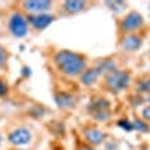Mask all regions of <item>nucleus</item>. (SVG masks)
<instances>
[{
	"mask_svg": "<svg viewBox=\"0 0 150 150\" xmlns=\"http://www.w3.org/2000/svg\"><path fill=\"white\" fill-rule=\"evenodd\" d=\"M54 71L65 78H80V75L89 68V59L86 54L68 48H57L50 56Z\"/></svg>",
	"mask_w": 150,
	"mask_h": 150,
	"instance_id": "nucleus-1",
	"label": "nucleus"
},
{
	"mask_svg": "<svg viewBox=\"0 0 150 150\" xmlns=\"http://www.w3.org/2000/svg\"><path fill=\"white\" fill-rule=\"evenodd\" d=\"M6 29H8L9 35L12 38H15V39H24V38H27L30 33L27 14H24L20 8L11 9L6 15Z\"/></svg>",
	"mask_w": 150,
	"mask_h": 150,
	"instance_id": "nucleus-2",
	"label": "nucleus"
},
{
	"mask_svg": "<svg viewBox=\"0 0 150 150\" xmlns=\"http://www.w3.org/2000/svg\"><path fill=\"white\" fill-rule=\"evenodd\" d=\"M132 84V74L131 71L126 69H116L114 72H111L102 78V87L104 90L119 95L125 90H128Z\"/></svg>",
	"mask_w": 150,
	"mask_h": 150,
	"instance_id": "nucleus-3",
	"label": "nucleus"
},
{
	"mask_svg": "<svg viewBox=\"0 0 150 150\" xmlns=\"http://www.w3.org/2000/svg\"><path fill=\"white\" fill-rule=\"evenodd\" d=\"M6 141L14 149H24L33 143V131L26 125H17L8 131Z\"/></svg>",
	"mask_w": 150,
	"mask_h": 150,
	"instance_id": "nucleus-4",
	"label": "nucleus"
},
{
	"mask_svg": "<svg viewBox=\"0 0 150 150\" xmlns=\"http://www.w3.org/2000/svg\"><path fill=\"white\" fill-rule=\"evenodd\" d=\"M92 2H86V0H65V2H57V12L56 15L60 17H74L83 14V12L89 11L92 8Z\"/></svg>",
	"mask_w": 150,
	"mask_h": 150,
	"instance_id": "nucleus-5",
	"label": "nucleus"
},
{
	"mask_svg": "<svg viewBox=\"0 0 150 150\" xmlns=\"http://www.w3.org/2000/svg\"><path fill=\"white\" fill-rule=\"evenodd\" d=\"M144 17L138 11H129L125 14L120 21H119V32L122 35H129V33H137L144 27Z\"/></svg>",
	"mask_w": 150,
	"mask_h": 150,
	"instance_id": "nucleus-6",
	"label": "nucleus"
},
{
	"mask_svg": "<svg viewBox=\"0 0 150 150\" xmlns=\"http://www.w3.org/2000/svg\"><path fill=\"white\" fill-rule=\"evenodd\" d=\"M53 101L60 111H74L78 105V96L66 89L53 90Z\"/></svg>",
	"mask_w": 150,
	"mask_h": 150,
	"instance_id": "nucleus-7",
	"label": "nucleus"
},
{
	"mask_svg": "<svg viewBox=\"0 0 150 150\" xmlns=\"http://www.w3.org/2000/svg\"><path fill=\"white\" fill-rule=\"evenodd\" d=\"M17 6L24 12V14H48L53 12V9L57 6V2L51 0H23L18 2Z\"/></svg>",
	"mask_w": 150,
	"mask_h": 150,
	"instance_id": "nucleus-8",
	"label": "nucleus"
},
{
	"mask_svg": "<svg viewBox=\"0 0 150 150\" xmlns=\"http://www.w3.org/2000/svg\"><path fill=\"white\" fill-rule=\"evenodd\" d=\"M57 20H59V17L54 14V12H48V14H29L27 15L30 30L35 32V33L44 32L45 29H48Z\"/></svg>",
	"mask_w": 150,
	"mask_h": 150,
	"instance_id": "nucleus-9",
	"label": "nucleus"
},
{
	"mask_svg": "<svg viewBox=\"0 0 150 150\" xmlns=\"http://www.w3.org/2000/svg\"><path fill=\"white\" fill-rule=\"evenodd\" d=\"M107 138H108V134L105 131H102L101 128H98V126H86L83 129L84 143L95 147V149L102 146L104 143H107Z\"/></svg>",
	"mask_w": 150,
	"mask_h": 150,
	"instance_id": "nucleus-10",
	"label": "nucleus"
},
{
	"mask_svg": "<svg viewBox=\"0 0 150 150\" xmlns=\"http://www.w3.org/2000/svg\"><path fill=\"white\" fill-rule=\"evenodd\" d=\"M143 36L138 33H129V35H122L120 38V48L123 50L125 53H135L143 47Z\"/></svg>",
	"mask_w": 150,
	"mask_h": 150,
	"instance_id": "nucleus-11",
	"label": "nucleus"
},
{
	"mask_svg": "<svg viewBox=\"0 0 150 150\" xmlns=\"http://www.w3.org/2000/svg\"><path fill=\"white\" fill-rule=\"evenodd\" d=\"M101 78H102V77H101V74L98 72V69H96L93 65H90L89 68H87V69L80 75L78 83H80L83 87L90 89V87H95V86L99 83V80H101Z\"/></svg>",
	"mask_w": 150,
	"mask_h": 150,
	"instance_id": "nucleus-12",
	"label": "nucleus"
},
{
	"mask_svg": "<svg viewBox=\"0 0 150 150\" xmlns=\"http://www.w3.org/2000/svg\"><path fill=\"white\" fill-rule=\"evenodd\" d=\"M102 110H111V102L105 96H93L86 105V112L89 116L96 111H102Z\"/></svg>",
	"mask_w": 150,
	"mask_h": 150,
	"instance_id": "nucleus-13",
	"label": "nucleus"
},
{
	"mask_svg": "<svg viewBox=\"0 0 150 150\" xmlns=\"http://www.w3.org/2000/svg\"><path fill=\"white\" fill-rule=\"evenodd\" d=\"M93 66L98 69V72L101 74L102 78L105 77V75H108V74H111V72H114L116 69H119V68H117V62L112 59V57H102V59H98L95 63H93Z\"/></svg>",
	"mask_w": 150,
	"mask_h": 150,
	"instance_id": "nucleus-14",
	"label": "nucleus"
},
{
	"mask_svg": "<svg viewBox=\"0 0 150 150\" xmlns=\"http://www.w3.org/2000/svg\"><path fill=\"white\" fill-rule=\"evenodd\" d=\"M48 128H50V132H51L56 138H62V137L66 135V128H65L63 122L51 120V122H50V125H48Z\"/></svg>",
	"mask_w": 150,
	"mask_h": 150,
	"instance_id": "nucleus-15",
	"label": "nucleus"
},
{
	"mask_svg": "<svg viewBox=\"0 0 150 150\" xmlns=\"http://www.w3.org/2000/svg\"><path fill=\"white\" fill-rule=\"evenodd\" d=\"M47 114H48V110L44 105L35 104V105H30V108H29V116L35 120H42V119H45Z\"/></svg>",
	"mask_w": 150,
	"mask_h": 150,
	"instance_id": "nucleus-16",
	"label": "nucleus"
},
{
	"mask_svg": "<svg viewBox=\"0 0 150 150\" xmlns=\"http://www.w3.org/2000/svg\"><path fill=\"white\" fill-rule=\"evenodd\" d=\"M135 93L143 96L150 95V77H144L135 83Z\"/></svg>",
	"mask_w": 150,
	"mask_h": 150,
	"instance_id": "nucleus-17",
	"label": "nucleus"
},
{
	"mask_svg": "<svg viewBox=\"0 0 150 150\" xmlns=\"http://www.w3.org/2000/svg\"><path fill=\"white\" fill-rule=\"evenodd\" d=\"M112 116V111L111 110H102V111H96L93 114H90V119L96 123H107Z\"/></svg>",
	"mask_w": 150,
	"mask_h": 150,
	"instance_id": "nucleus-18",
	"label": "nucleus"
},
{
	"mask_svg": "<svg viewBox=\"0 0 150 150\" xmlns=\"http://www.w3.org/2000/svg\"><path fill=\"white\" fill-rule=\"evenodd\" d=\"M132 126H134V131H138V132H143V134H147L150 132V126H149V123L140 117H137L132 120Z\"/></svg>",
	"mask_w": 150,
	"mask_h": 150,
	"instance_id": "nucleus-19",
	"label": "nucleus"
},
{
	"mask_svg": "<svg viewBox=\"0 0 150 150\" xmlns=\"http://www.w3.org/2000/svg\"><path fill=\"white\" fill-rule=\"evenodd\" d=\"M105 6L110 8L111 12H114V14H120V12H123L125 9L128 8V3L126 2H105Z\"/></svg>",
	"mask_w": 150,
	"mask_h": 150,
	"instance_id": "nucleus-20",
	"label": "nucleus"
},
{
	"mask_svg": "<svg viewBox=\"0 0 150 150\" xmlns=\"http://www.w3.org/2000/svg\"><path fill=\"white\" fill-rule=\"evenodd\" d=\"M8 62H9V51L5 45L0 44V72L8 68Z\"/></svg>",
	"mask_w": 150,
	"mask_h": 150,
	"instance_id": "nucleus-21",
	"label": "nucleus"
},
{
	"mask_svg": "<svg viewBox=\"0 0 150 150\" xmlns=\"http://www.w3.org/2000/svg\"><path fill=\"white\" fill-rule=\"evenodd\" d=\"M11 93V87H9V83L5 77L0 75V99H5L8 98Z\"/></svg>",
	"mask_w": 150,
	"mask_h": 150,
	"instance_id": "nucleus-22",
	"label": "nucleus"
},
{
	"mask_svg": "<svg viewBox=\"0 0 150 150\" xmlns=\"http://www.w3.org/2000/svg\"><path fill=\"white\" fill-rule=\"evenodd\" d=\"M117 126H119L120 129H123V131H126V132L134 131L132 120H129V119H126V117H122V119H119V120H117Z\"/></svg>",
	"mask_w": 150,
	"mask_h": 150,
	"instance_id": "nucleus-23",
	"label": "nucleus"
},
{
	"mask_svg": "<svg viewBox=\"0 0 150 150\" xmlns=\"http://www.w3.org/2000/svg\"><path fill=\"white\" fill-rule=\"evenodd\" d=\"M21 77L24 78V80H29L30 77H32V68L30 66H27V65H24L23 68H21Z\"/></svg>",
	"mask_w": 150,
	"mask_h": 150,
	"instance_id": "nucleus-24",
	"label": "nucleus"
},
{
	"mask_svg": "<svg viewBox=\"0 0 150 150\" xmlns=\"http://www.w3.org/2000/svg\"><path fill=\"white\" fill-rule=\"evenodd\" d=\"M141 119L146 120L147 123H150V105H147V107L143 108V111H141Z\"/></svg>",
	"mask_w": 150,
	"mask_h": 150,
	"instance_id": "nucleus-25",
	"label": "nucleus"
},
{
	"mask_svg": "<svg viewBox=\"0 0 150 150\" xmlns=\"http://www.w3.org/2000/svg\"><path fill=\"white\" fill-rule=\"evenodd\" d=\"M78 150H96V149L92 147V146H89V144H86V143H83V144L78 147Z\"/></svg>",
	"mask_w": 150,
	"mask_h": 150,
	"instance_id": "nucleus-26",
	"label": "nucleus"
},
{
	"mask_svg": "<svg viewBox=\"0 0 150 150\" xmlns=\"http://www.w3.org/2000/svg\"><path fill=\"white\" fill-rule=\"evenodd\" d=\"M3 143H5V138H3V134H2V131H0V147L3 146Z\"/></svg>",
	"mask_w": 150,
	"mask_h": 150,
	"instance_id": "nucleus-27",
	"label": "nucleus"
},
{
	"mask_svg": "<svg viewBox=\"0 0 150 150\" xmlns=\"http://www.w3.org/2000/svg\"><path fill=\"white\" fill-rule=\"evenodd\" d=\"M144 99H146V104H149V105H150V95L144 96Z\"/></svg>",
	"mask_w": 150,
	"mask_h": 150,
	"instance_id": "nucleus-28",
	"label": "nucleus"
},
{
	"mask_svg": "<svg viewBox=\"0 0 150 150\" xmlns=\"http://www.w3.org/2000/svg\"><path fill=\"white\" fill-rule=\"evenodd\" d=\"M14 150H26V149H14Z\"/></svg>",
	"mask_w": 150,
	"mask_h": 150,
	"instance_id": "nucleus-29",
	"label": "nucleus"
},
{
	"mask_svg": "<svg viewBox=\"0 0 150 150\" xmlns=\"http://www.w3.org/2000/svg\"><path fill=\"white\" fill-rule=\"evenodd\" d=\"M149 59H150V51H149Z\"/></svg>",
	"mask_w": 150,
	"mask_h": 150,
	"instance_id": "nucleus-30",
	"label": "nucleus"
},
{
	"mask_svg": "<svg viewBox=\"0 0 150 150\" xmlns=\"http://www.w3.org/2000/svg\"><path fill=\"white\" fill-rule=\"evenodd\" d=\"M149 9H150V3H149Z\"/></svg>",
	"mask_w": 150,
	"mask_h": 150,
	"instance_id": "nucleus-31",
	"label": "nucleus"
}]
</instances>
